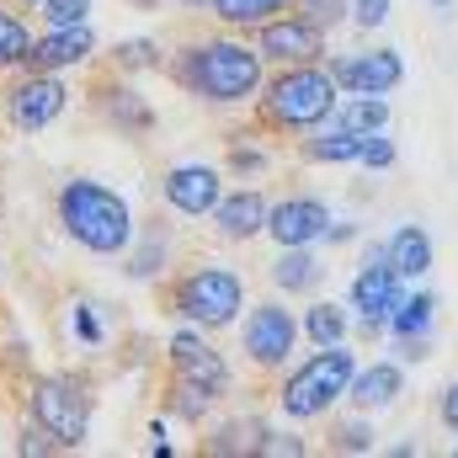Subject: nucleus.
Returning <instances> with one entry per match:
<instances>
[{
    "label": "nucleus",
    "mask_w": 458,
    "mask_h": 458,
    "mask_svg": "<svg viewBox=\"0 0 458 458\" xmlns=\"http://www.w3.org/2000/svg\"><path fill=\"white\" fill-rule=\"evenodd\" d=\"M16 5H43V0H16Z\"/></svg>",
    "instance_id": "a19ab883"
},
{
    "label": "nucleus",
    "mask_w": 458,
    "mask_h": 458,
    "mask_svg": "<svg viewBox=\"0 0 458 458\" xmlns=\"http://www.w3.org/2000/svg\"><path fill=\"white\" fill-rule=\"evenodd\" d=\"M293 342H299L293 310H283V304H256V310L245 315V357H250L256 368H283L288 352H293Z\"/></svg>",
    "instance_id": "1a4fd4ad"
},
{
    "label": "nucleus",
    "mask_w": 458,
    "mask_h": 458,
    "mask_svg": "<svg viewBox=\"0 0 458 458\" xmlns=\"http://www.w3.org/2000/svg\"><path fill=\"white\" fill-rule=\"evenodd\" d=\"M16 454H64V443L32 421V427H21V443H16Z\"/></svg>",
    "instance_id": "f704fd0d"
},
{
    "label": "nucleus",
    "mask_w": 458,
    "mask_h": 458,
    "mask_svg": "<svg viewBox=\"0 0 458 458\" xmlns=\"http://www.w3.org/2000/svg\"><path fill=\"white\" fill-rule=\"evenodd\" d=\"M113 64L117 70H155V64H160V48H155L149 38H128V43L113 48Z\"/></svg>",
    "instance_id": "c756f323"
},
{
    "label": "nucleus",
    "mask_w": 458,
    "mask_h": 458,
    "mask_svg": "<svg viewBox=\"0 0 458 458\" xmlns=\"http://www.w3.org/2000/svg\"><path fill=\"white\" fill-rule=\"evenodd\" d=\"M208 5H214V16L225 27H261V21L283 16L293 0H208Z\"/></svg>",
    "instance_id": "5701e85b"
},
{
    "label": "nucleus",
    "mask_w": 458,
    "mask_h": 458,
    "mask_svg": "<svg viewBox=\"0 0 458 458\" xmlns=\"http://www.w3.org/2000/svg\"><path fill=\"white\" fill-rule=\"evenodd\" d=\"M432 5H454V0H432Z\"/></svg>",
    "instance_id": "79ce46f5"
},
{
    "label": "nucleus",
    "mask_w": 458,
    "mask_h": 458,
    "mask_svg": "<svg viewBox=\"0 0 458 458\" xmlns=\"http://www.w3.org/2000/svg\"><path fill=\"white\" fill-rule=\"evenodd\" d=\"M27 411H32V421H38L43 432H54V437L64 443V454L81 448L86 432H91V394H86L75 378H64V373H54V378H32V389H27Z\"/></svg>",
    "instance_id": "423d86ee"
},
{
    "label": "nucleus",
    "mask_w": 458,
    "mask_h": 458,
    "mask_svg": "<svg viewBox=\"0 0 458 458\" xmlns=\"http://www.w3.org/2000/svg\"><path fill=\"white\" fill-rule=\"evenodd\" d=\"M352 373H357V362H352V352H346L342 342L320 346L304 368L288 373V384H283V416H293V421H315V416H326V411L346 394Z\"/></svg>",
    "instance_id": "20e7f679"
},
{
    "label": "nucleus",
    "mask_w": 458,
    "mask_h": 458,
    "mask_svg": "<svg viewBox=\"0 0 458 458\" xmlns=\"http://www.w3.org/2000/svg\"><path fill=\"white\" fill-rule=\"evenodd\" d=\"M54 214H59V229L75 245H86L91 256H123L128 240H133V208H128V198L113 192V187H102V182H91V176L64 182L59 198H54Z\"/></svg>",
    "instance_id": "f03ea898"
},
{
    "label": "nucleus",
    "mask_w": 458,
    "mask_h": 458,
    "mask_svg": "<svg viewBox=\"0 0 458 458\" xmlns=\"http://www.w3.org/2000/svg\"><path fill=\"white\" fill-rule=\"evenodd\" d=\"M357 160H362V165H368V171H389V165H394V144H389V139H384V128H378V133H368V139H362V155H357Z\"/></svg>",
    "instance_id": "473e14b6"
},
{
    "label": "nucleus",
    "mask_w": 458,
    "mask_h": 458,
    "mask_svg": "<svg viewBox=\"0 0 458 458\" xmlns=\"http://www.w3.org/2000/svg\"><path fill=\"white\" fill-rule=\"evenodd\" d=\"M400 368L394 362H373V368H362V373H352V384H346V400L368 416V411H384V405H394L400 400Z\"/></svg>",
    "instance_id": "f3484780"
},
{
    "label": "nucleus",
    "mask_w": 458,
    "mask_h": 458,
    "mask_svg": "<svg viewBox=\"0 0 458 458\" xmlns=\"http://www.w3.org/2000/svg\"><path fill=\"white\" fill-rule=\"evenodd\" d=\"M443 421L458 432V384H448V389H443Z\"/></svg>",
    "instance_id": "58836bf2"
},
{
    "label": "nucleus",
    "mask_w": 458,
    "mask_h": 458,
    "mask_svg": "<svg viewBox=\"0 0 458 458\" xmlns=\"http://www.w3.org/2000/svg\"><path fill=\"white\" fill-rule=\"evenodd\" d=\"M171 368H176V378L198 384V389H203V394H214V400H219V394H229L225 357L203 342L198 331H176V336H171Z\"/></svg>",
    "instance_id": "4468645a"
},
{
    "label": "nucleus",
    "mask_w": 458,
    "mask_h": 458,
    "mask_svg": "<svg viewBox=\"0 0 458 458\" xmlns=\"http://www.w3.org/2000/svg\"><path fill=\"white\" fill-rule=\"evenodd\" d=\"M293 5H299V16H304L310 27H320V32H331L346 16V0H293Z\"/></svg>",
    "instance_id": "7c9ffc66"
},
{
    "label": "nucleus",
    "mask_w": 458,
    "mask_h": 458,
    "mask_svg": "<svg viewBox=\"0 0 458 458\" xmlns=\"http://www.w3.org/2000/svg\"><path fill=\"white\" fill-rule=\"evenodd\" d=\"M336 448L342 454H373V421H346L336 432Z\"/></svg>",
    "instance_id": "72a5a7b5"
},
{
    "label": "nucleus",
    "mask_w": 458,
    "mask_h": 458,
    "mask_svg": "<svg viewBox=\"0 0 458 458\" xmlns=\"http://www.w3.org/2000/svg\"><path fill=\"white\" fill-rule=\"evenodd\" d=\"M208 405H214V394H203L198 384H187V378H176V384H171V411H176L182 421H192V427H198V421L208 416Z\"/></svg>",
    "instance_id": "c85d7f7f"
},
{
    "label": "nucleus",
    "mask_w": 458,
    "mask_h": 458,
    "mask_svg": "<svg viewBox=\"0 0 458 458\" xmlns=\"http://www.w3.org/2000/svg\"><path fill=\"white\" fill-rule=\"evenodd\" d=\"M70 107V86L48 70H27L11 91H5V117L16 133H43L48 123H59Z\"/></svg>",
    "instance_id": "0eeeda50"
},
{
    "label": "nucleus",
    "mask_w": 458,
    "mask_h": 458,
    "mask_svg": "<svg viewBox=\"0 0 458 458\" xmlns=\"http://www.w3.org/2000/svg\"><path fill=\"white\" fill-rule=\"evenodd\" d=\"M267 208H272V203H267L256 187H245V192H229V198L214 203V225H219L225 240H250V234L267 229Z\"/></svg>",
    "instance_id": "dca6fc26"
},
{
    "label": "nucleus",
    "mask_w": 458,
    "mask_h": 458,
    "mask_svg": "<svg viewBox=\"0 0 458 458\" xmlns=\"http://www.w3.org/2000/svg\"><path fill=\"white\" fill-rule=\"evenodd\" d=\"M91 54H97V32H91L86 21H75V27H48V38H32L21 70H48V75H59V70L86 64Z\"/></svg>",
    "instance_id": "f8f14e48"
},
{
    "label": "nucleus",
    "mask_w": 458,
    "mask_h": 458,
    "mask_svg": "<svg viewBox=\"0 0 458 458\" xmlns=\"http://www.w3.org/2000/svg\"><path fill=\"white\" fill-rule=\"evenodd\" d=\"M331 123L357 128V133H378V128L389 123V107H384V97H352V102H336Z\"/></svg>",
    "instance_id": "b1692460"
},
{
    "label": "nucleus",
    "mask_w": 458,
    "mask_h": 458,
    "mask_svg": "<svg viewBox=\"0 0 458 458\" xmlns=\"http://www.w3.org/2000/svg\"><path fill=\"white\" fill-rule=\"evenodd\" d=\"M304 336H310L315 346L346 342V310L342 304H315V310L304 315Z\"/></svg>",
    "instance_id": "bb28decb"
},
{
    "label": "nucleus",
    "mask_w": 458,
    "mask_h": 458,
    "mask_svg": "<svg viewBox=\"0 0 458 458\" xmlns=\"http://www.w3.org/2000/svg\"><path fill=\"white\" fill-rule=\"evenodd\" d=\"M326 225H331V214L320 198H283L267 208V234L277 245H315L326 234Z\"/></svg>",
    "instance_id": "2eb2a0df"
},
{
    "label": "nucleus",
    "mask_w": 458,
    "mask_h": 458,
    "mask_svg": "<svg viewBox=\"0 0 458 458\" xmlns=\"http://www.w3.org/2000/svg\"><path fill=\"white\" fill-rule=\"evenodd\" d=\"M384 261L400 272V283H405V277H427V272H432V240H427V229L400 225L389 234V245H384Z\"/></svg>",
    "instance_id": "a211bd4d"
},
{
    "label": "nucleus",
    "mask_w": 458,
    "mask_h": 458,
    "mask_svg": "<svg viewBox=\"0 0 458 458\" xmlns=\"http://www.w3.org/2000/svg\"><path fill=\"white\" fill-rule=\"evenodd\" d=\"M182 5H208V0H182Z\"/></svg>",
    "instance_id": "ea45409f"
},
{
    "label": "nucleus",
    "mask_w": 458,
    "mask_h": 458,
    "mask_svg": "<svg viewBox=\"0 0 458 458\" xmlns=\"http://www.w3.org/2000/svg\"><path fill=\"white\" fill-rule=\"evenodd\" d=\"M272 283H277L283 293H310V288L320 283V261L310 256V245H283V256H277V267H272Z\"/></svg>",
    "instance_id": "aec40b11"
},
{
    "label": "nucleus",
    "mask_w": 458,
    "mask_h": 458,
    "mask_svg": "<svg viewBox=\"0 0 458 458\" xmlns=\"http://www.w3.org/2000/svg\"><path fill=\"white\" fill-rule=\"evenodd\" d=\"M261 165H267V155H261V149H250V144H234V149H229V171L250 176V171H261Z\"/></svg>",
    "instance_id": "e433bc0d"
},
{
    "label": "nucleus",
    "mask_w": 458,
    "mask_h": 458,
    "mask_svg": "<svg viewBox=\"0 0 458 458\" xmlns=\"http://www.w3.org/2000/svg\"><path fill=\"white\" fill-rule=\"evenodd\" d=\"M171 304H176V315L192 320L198 331H219V326H229V320L240 315L245 283H240V272H229V267H198V272H187V277L176 283Z\"/></svg>",
    "instance_id": "39448f33"
},
{
    "label": "nucleus",
    "mask_w": 458,
    "mask_h": 458,
    "mask_svg": "<svg viewBox=\"0 0 458 458\" xmlns=\"http://www.w3.org/2000/svg\"><path fill=\"white\" fill-rule=\"evenodd\" d=\"M400 272L384 261V245H373L368 250V261H362V272L352 277V310L362 315V336H378L384 331V320H389V310L400 304Z\"/></svg>",
    "instance_id": "6e6552de"
},
{
    "label": "nucleus",
    "mask_w": 458,
    "mask_h": 458,
    "mask_svg": "<svg viewBox=\"0 0 458 458\" xmlns=\"http://www.w3.org/2000/svg\"><path fill=\"white\" fill-rule=\"evenodd\" d=\"M123 261H128V277H133V283H149V277L160 272V261H165V240H160V234H139V229H133V240H128Z\"/></svg>",
    "instance_id": "393cba45"
},
{
    "label": "nucleus",
    "mask_w": 458,
    "mask_h": 458,
    "mask_svg": "<svg viewBox=\"0 0 458 458\" xmlns=\"http://www.w3.org/2000/svg\"><path fill=\"white\" fill-rule=\"evenodd\" d=\"M107 123H113L117 133L139 139V133H149V128H155V107H149L133 86H113V91H107Z\"/></svg>",
    "instance_id": "6ab92c4d"
},
{
    "label": "nucleus",
    "mask_w": 458,
    "mask_h": 458,
    "mask_svg": "<svg viewBox=\"0 0 458 458\" xmlns=\"http://www.w3.org/2000/svg\"><path fill=\"white\" fill-rule=\"evenodd\" d=\"M91 16V0H43V21L48 27H75Z\"/></svg>",
    "instance_id": "2f4dec72"
},
{
    "label": "nucleus",
    "mask_w": 458,
    "mask_h": 458,
    "mask_svg": "<svg viewBox=\"0 0 458 458\" xmlns=\"http://www.w3.org/2000/svg\"><path fill=\"white\" fill-rule=\"evenodd\" d=\"M261 437H267L261 421H225L208 437V454H261Z\"/></svg>",
    "instance_id": "a878e982"
},
{
    "label": "nucleus",
    "mask_w": 458,
    "mask_h": 458,
    "mask_svg": "<svg viewBox=\"0 0 458 458\" xmlns=\"http://www.w3.org/2000/svg\"><path fill=\"white\" fill-rule=\"evenodd\" d=\"M342 86L331 81V70H320V64H283V75H272V81H261V123H272V128H320V123H331L336 113V97Z\"/></svg>",
    "instance_id": "7ed1b4c3"
},
{
    "label": "nucleus",
    "mask_w": 458,
    "mask_h": 458,
    "mask_svg": "<svg viewBox=\"0 0 458 458\" xmlns=\"http://www.w3.org/2000/svg\"><path fill=\"white\" fill-rule=\"evenodd\" d=\"M256 54L272 64H315L320 48V27H310L304 16H272L256 27Z\"/></svg>",
    "instance_id": "9b49d317"
},
{
    "label": "nucleus",
    "mask_w": 458,
    "mask_h": 458,
    "mask_svg": "<svg viewBox=\"0 0 458 458\" xmlns=\"http://www.w3.org/2000/svg\"><path fill=\"white\" fill-rule=\"evenodd\" d=\"M331 81L346 86L352 97H389L405 81V59L394 48H373V54H346L331 59Z\"/></svg>",
    "instance_id": "9d476101"
},
{
    "label": "nucleus",
    "mask_w": 458,
    "mask_h": 458,
    "mask_svg": "<svg viewBox=\"0 0 458 458\" xmlns=\"http://www.w3.org/2000/svg\"><path fill=\"white\" fill-rule=\"evenodd\" d=\"M27 48H32L27 21H21L16 11H5V5H0V70H16V64L27 59Z\"/></svg>",
    "instance_id": "cd10ccee"
},
{
    "label": "nucleus",
    "mask_w": 458,
    "mask_h": 458,
    "mask_svg": "<svg viewBox=\"0 0 458 458\" xmlns=\"http://www.w3.org/2000/svg\"><path fill=\"white\" fill-rule=\"evenodd\" d=\"M171 75L182 91H192L214 107H234V102H250L261 91V54L234 43V38H208V43L182 48Z\"/></svg>",
    "instance_id": "f257e3e1"
},
{
    "label": "nucleus",
    "mask_w": 458,
    "mask_h": 458,
    "mask_svg": "<svg viewBox=\"0 0 458 458\" xmlns=\"http://www.w3.org/2000/svg\"><path fill=\"white\" fill-rule=\"evenodd\" d=\"M346 16L357 27H384L389 21V0H346Z\"/></svg>",
    "instance_id": "c9c22d12"
},
{
    "label": "nucleus",
    "mask_w": 458,
    "mask_h": 458,
    "mask_svg": "<svg viewBox=\"0 0 458 458\" xmlns=\"http://www.w3.org/2000/svg\"><path fill=\"white\" fill-rule=\"evenodd\" d=\"M160 192H165V203H171L176 214L203 219V214H214V203L225 198V176H219L214 165H171L165 182H160Z\"/></svg>",
    "instance_id": "ddd939ff"
},
{
    "label": "nucleus",
    "mask_w": 458,
    "mask_h": 458,
    "mask_svg": "<svg viewBox=\"0 0 458 458\" xmlns=\"http://www.w3.org/2000/svg\"><path fill=\"white\" fill-rule=\"evenodd\" d=\"M432 315H437V299H432V293H411V299L400 293V304L389 310L384 326H389L394 336H427V331H432Z\"/></svg>",
    "instance_id": "4be33fe9"
},
{
    "label": "nucleus",
    "mask_w": 458,
    "mask_h": 458,
    "mask_svg": "<svg viewBox=\"0 0 458 458\" xmlns=\"http://www.w3.org/2000/svg\"><path fill=\"white\" fill-rule=\"evenodd\" d=\"M75 336H81L86 346H97V342H102V326H97L91 304H81V310H75Z\"/></svg>",
    "instance_id": "4c0bfd02"
},
{
    "label": "nucleus",
    "mask_w": 458,
    "mask_h": 458,
    "mask_svg": "<svg viewBox=\"0 0 458 458\" xmlns=\"http://www.w3.org/2000/svg\"><path fill=\"white\" fill-rule=\"evenodd\" d=\"M362 139H368V133H357V128L320 123V133L304 144V155H310V160H326V165H342V160H357V155H362Z\"/></svg>",
    "instance_id": "412c9836"
}]
</instances>
